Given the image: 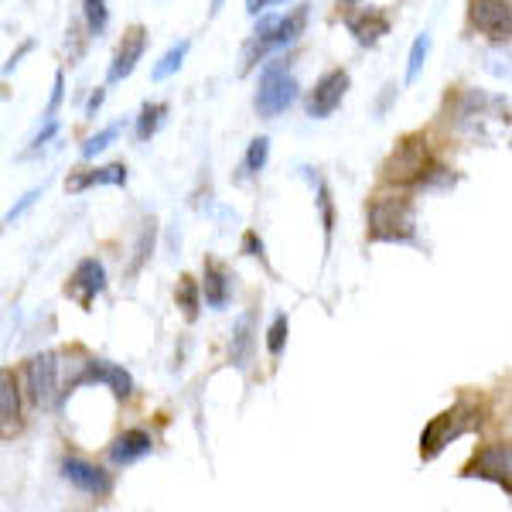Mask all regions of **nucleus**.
I'll use <instances>...</instances> for the list:
<instances>
[{
  "mask_svg": "<svg viewBox=\"0 0 512 512\" xmlns=\"http://www.w3.org/2000/svg\"><path fill=\"white\" fill-rule=\"evenodd\" d=\"M297 99V82L287 72V62H270L260 72V89H256V113L260 117H280Z\"/></svg>",
  "mask_w": 512,
  "mask_h": 512,
  "instance_id": "obj_4",
  "label": "nucleus"
},
{
  "mask_svg": "<svg viewBox=\"0 0 512 512\" xmlns=\"http://www.w3.org/2000/svg\"><path fill=\"white\" fill-rule=\"evenodd\" d=\"M24 379H28V396L35 407H55V396H59V359H55V352L35 355L24 369Z\"/></svg>",
  "mask_w": 512,
  "mask_h": 512,
  "instance_id": "obj_6",
  "label": "nucleus"
},
{
  "mask_svg": "<svg viewBox=\"0 0 512 512\" xmlns=\"http://www.w3.org/2000/svg\"><path fill=\"white\" fill-rule=\"evenodd\" d=\"M287 332H291V321H287V315H277L274 325H270V332H267V352L274 355V359H277L280 352H284Z\"/></svg>",
  "mask_w": 512,
  "mask_h": 512,
  "instance_id": "obj_27",
  "label": "nucleus"
},
{
  "mask_svg": "<svg viewBox=\"0 0 512 512\" xmlns=\"http://www.w3.org/2000/svg\"><path fill=\"white\" fill-rule=\"evenodd\" d=\"M62 475H65V482H69V485H76V489L86 492V495H96V499L110 495V489H113L110 475H106L99 465H93V461L65 458L62 461Z\"/></svg>",
  "mask_w": 512,
  "mask_h": 512,
  "instance_id": "obj_10",
  "label": "nucleus"
},
{
  "mask_svg": "<svg viewBox=\"0 0 512 512\" xmlns=\"http://www.w3.org/2000/svg\"><path fill=\"white\" fill-rule=\"evenodd\" d=\"M117 134H120V127H106V130H99V134H93V137L86 140V144H82V158L93 161L96 154H103L106 147H110L113 140H117Z\"/></svg>",
  "mask_w": 512,
  "mask_h": 512,
  "instance_id": "obj_26",
  "label": "nucleus"
},
{
  "mask_svg": "<svg viewBox=\"0 0 512 512\" xmlns=\"http://www.w3.org/2000/svg\"><path fill=\"white\" fill-rule=\"evenodd\" d=\"M434 171H437V164L431 158L427 137L410 134L390 151V158H386V164H383V181L400 185V188H410V185H424Z\"/></svg>",
  "mask_w": 512,
  "mask_h": 512,
  "instance_id": "obj_2",
  "label": "nucleus"
},
{
  "mask_svg": "<svg viewBox=\"0 0 512 512\" xmlns=\"http://www.w3.org/2000/svg\"><path fill=\"white\" fill-rule=\"evenodd\" d=\"M318 202H321V222H325V236H332V198H328V188H318Z\"/></svg>",
  "mask_w": 512,
  "mask_h": 512,
  "instance_id": "obj_29",
  "label": "nucleus"
},
{
  "mask_svg": "<svg viewBox=\"0 0 512 512\" xmlns=\"http://www.w3.org/2000/svg\"><path fill=\"white\" fill-rule=\"evenodd\" d=\"M482 417H475V410L472 407H451V410H444L441 417H434L431 424L424 427V434H420V454H424L427 461L437 458L448 444L454 441V437H461V434H468L472 427L478 424Z\"/></svg>",
  "mask_w": 512,
  "mask_h": 512,
  "instance_id": "obj_3",
  "label": "nucleus"
},
{
  "mask_svg": "<svg viewBox=\"0 0 512 512\" xmlns=\"http://www.w3.org/2000/svg\"><path fill=\"white\" fill-rule=\"evenodd\" d=\"M188 48H192V41H178V45H171L168 52H164V59L154 65V72H151V79L154 82H164L168 76H175V72L181 69V62H185V55H188Z\"/></svg>",
  "mask_w": 512,
  "mask_h": 512,
  "instance_id": "obj_20",
  "label": "nucleus"
},
{
  "mask_svg": "<svg viewBox=\"0 0 512 512\" xmlns=\"http://www.w3.org/2000/svg\"><path fill=\"white\" fill-rule=\"evenodd\" d=\"M304 24H308V4H297L291 14L277 18L274 28V48H287L291 41H297L304 35Z\"/></svg>",
  "mask_w": 512,
  "mask_h": 512,
  "instance_id": "obj_18",
  "label": "nucleus"
},
{
  "mask_svg": "<svg viewBox=\"0 0 512 512\" xmlns=\"http://www.w3.org/2000/svg\"><path fill=\"white\" fill-rule=\"evenodd\" d=\"M164 113H168V106H164V103H147L144 110H140V117H137V140H151L154 134H158Z\"/></svg>",
  "mask_w": 512,
  "mask_h": 512,
  "instance_id": "obj_21",
  "label": "nucleus"
},
{
  "mask_svg": "<svg viewBox=\"0 0 512 512\" xmlns=\"http://www.w3.org/2000/svg\"><path fill=\"white\" fill-rule=\"evenodd\" d=\"M82 383H103V386H110L113 396H120V400H127L130 393H134V379H130L127 369H120V366H113V362H106V359H96V362H89L82 373L72 379L69 383V390L65 393H72L76 386Z\"/></svg>",
  "mask_w": 512,
  "mask_h": 512,
  "instance_id": "obj_9",
  "label": "nucleus"
},
{
  "mask_svg": "<svg viewBox=\"0 0 512 512\" xmlns=\"http://www.w3.org/2000/svg\"><path fill=\"white\" fill-rule=\"evenodd\" d=\"M62 86H65V79H62V72L55 76V89H52V103H48V110H45V120H52L55 117V110H59V103H62Z\"/></svg>",
  "mask_w": 512,
  "mask_h": 512,
  "instance_id": "obj_30",
  "label": "nucleus"
},
{
  "mask_svg": "<svg viewBox=\"0 0 512 512\" xmlns=\"http://www.w3.org/2000/svg\"><path fill=\"white\" fill-rule=\"evenodd\" d=\"M369 239L376 243H410L417 233L414 205L400 195H376L366 212Z\"/></svg>",
  "mask_w": 512,
  "mask_h": 512,
  "instance_id": "obj_1",
  "label": "nucleus"
},
{
  "mask_svg": "<svg viewBox=\"0 0 512 512\" xmlns=\"http://www.w3.org/2000/svg\"><path fill=\"white\" fill-rule=\"evenodd\" d=\"M267 158H270V140L267 137L250 140L246 158H243V175H260V171L267 168Z\"/></svg>",
  "mask_w": 512,
  "mask_h": 512,
  "instance_id": "obj_23",
  "label": "nucleus"
},
{
  "mask_svg": "<svg viewBox=\"0 0 512 512\" xmlns=\"http://www.w3.org/2000/svg\"><path fill=\"white\" fill-rule=\"evenodd\" d=\"M219 7H222V0H212V14H216V11H219Z\"/></svg>",
  "mask_w": 512,
  "mask_h": 512,
  "instance_id": "obj_35",
  "label": "nucleus"
},
{
  "mask_svg": "<svg viewBox=\"0 0 512 512\" xmlns=\"http://www.w3.org/2000/svg\"><path fill=\"white\" fill-rule=\"evenodd\" d=\"M270 4H280V0H246V11H250L253 18H256V14H260L263 7H270Z\"/></svg>",
  "mask_w": 512,
  "mask_h": 512,
  "instance_id": "obj_34",
  "label": "nucleus"
},
{
  "mask_svg": "<svg viewBox=\"0 0 512 512\" xmlns=\"http://www.w3.org/2000/svg\"><path fill=\"white\" fill-rule=\"evenodd\" d=\"M144 48H147V31L140 28V24H134V28L123 35L117 55H113V65L110 72H106V82H123L130 76V72L137 69V62L144 59Z\"/></svg>",
  "mask_w": 512,
  "mask_h": 512,
  "instance_id": "obj_11",
  "label": "nucleus"
},
{
  "mask_svg": "<svg viewBox=\"0 0 512 512\" xmlns=\"http://www.w3.org/2000/svg\"><path fill=\"white\" fill-rule=\"evenodd\" d=\"M205 294H198V280L195 277H181L178 280V308L185 311L188 321L198 318V304H202Z\"/></svg>",
  "mask_w": 512,
  "mask_h": 512,
  "instance_id": "obj_22",
  "label": "nucleus"
},
{
  "mask_svg": "<svg viewBox=\"0 0 512 512\" xmlns=\"http://www.w3.org/2000/svg\"><path fill=\"white\" fill-rule=\"evenodd\" d=\"M465 475L482 478V482H495L499 489L512 492V441H499L482 448L465 465Z\"/></svg>",
  "mask_w": 512,
  "mask_h": 512,
  "instance_id": "obj_5",
  "label": "nucleus"
},
{
  "mask_svg": "<svg viewBox=\"0 0 512 512\" xmlns=\"http://www.w3.org/2000/svg\"><path fill=\"white\" fill-rule=\"evenodd\" d=\"M345 4H359V0H345Z\"/></svg>",
  "mask_w": 512,
  "mask_h": 512,
  "instance_id": "obj_36",
  "label": "nucleus"
},
{
  "mask_svg": "<svg viewBox=\"0 0 512 512\" xmlns=\"http://www.w3.org/2000/svg\"><path fill=\"white\" fill-rule=\"evenodd\" d=\"M82 14H86V28L89 35H103L106 24H110V11H106V0H86L82 4Z\"/></svg>",
  "mask_w": 512,
  "mask_h": 512,
  "instance_id": "obj_24",
  "label": "nucleus"
},
{
  "mask_svg": "<svg viewBox=\"0 0 512 512\" xmlns=\"http://www.w3.org/2000/svg\"><path fill=\"white\" fill-rule=\"evenodd\" d=\"M103 89H96V93L93 96H89V106H86V117H96V110H99V106H103Z\"/></svg>",
  "mask_w": 512,
  "mask_h": 512,
  "instance_id": "obj_33",
  "label": "nucleus"
},
{
  "mask_svg": "<svg viewBox=\"0 0 512 512\" xmlns=\"http://www.w3.org/2000/svg\"><path fill=\"white\" fill-rule=\"evenodd\" d=\"M202 294H205V304H209V308H216V311L226 308V301H229V277H226V270H222V263H216V260L205 263Z\"/></svg>",
  "mask_w": 512,
  "mask_h": 512,
  "instance_id": "obj_16",
  "label": "nucleus"
},
{
  "mask_svg": "<svg viewBox=\"0 0 512 512\" xmlns=\"http://www.w3.org/2000/svg\"><path fill=\"white\" fill-rule=\"evenodd\" d=\"M0 420H4V437H11L21 427V393L14 383V373L0 376Z\"/></svg>",
  "mask_w": 512,
  "mask_h": 512,
  "instance_id": "obj_15",
  "label": "nucleus"
},
{
  "mask_svg": "<svg viewBox=\"0 0 512 512\" xmlns=\"http://www.w3.org/2000/svg\"><path fill=\"white\" fill-rule=\"evenodd\" d=\"M253 355V315H243L233 332V345H229V359L236 362V366H246Z\"/></svg>",
  "mask_w": 512,
  "mask_h": 512,
  "instance_id": "obj_19",
  "label": "nucleus"
},
{
  "mask_svg": "<svg viewBox=\"0 0 512 512\" xmlns=\"http://www.w3.org/2000/svg\"><path fill=\"white\" fill-rule=\"evenodd\" d=\"M427 52H431V38L420 35L414 45H410V59H407V82H417L420 69H424L427 62Z\"/></svg>",
  "mask_w": 512,
  "mask_h": 512,
  "instance_id": "obj_25",
  "label": "nucleus"
},
{
  "mask_svg": "<svg viewBox=\"0 0 512 512\" xmlns=\"http://www.w3.org/2000/svg\"><path fill=\"white\" fill-rule=\"evenodd\" d=\"M151 448H154L151 434L134 427V431H123L117 441L110 444V461L113 465H134L144 454H151Z\"/></svg>",
  "mask_w": 512,
  "mask_h": 512,
  "instance_id": "obj_13",
  "label": "nucleus"
},
{
  "mask_svg": "<svg viewBox=\"0 0 512 512\" xmlns=\"http://www.w3.org/2000/svg\"><path fill=\"white\" fill-rule=\"evenodd\" d=\"M345 93H349V72L345 69H332V72H325L318 82H315V89L308 93V117H315V120H325V117H332V113L342 106V99Z\"/></svg>",
  "mask_w": 512,
  "mask_h": 512,
  "instance_id": "obj_7",
  "label": "nucleus"
},
{
  "mask_svg": "<svg viewBox=\"0 0 512 512\" xmlns=\"http://www.w3.org/2000/svg\"><path fill=\"white\" fill-rule=\"evenodd\" d=\"M243 250L250 256H260L263 253V243H256V233H246L243 236Z\"/></svg>",
  "mask_w": 512,
  "mask_h": 512,
  "instance_id": "obj_32",
  "label": "nucleus"
},
{
  "mask_svg": "<svg viewBox=\"0 0 512 512\" xmlns=\"http://www.w3.org/2000/svg\"><path fill=\"white\" fill-rule=\"evenodd\" d=\"M349 31L359 45H376L383 35H390V21L379 11H366V14H359V18H349Z\"/></svg>",
  "mask_w": 512,
  "mask_h": 512,
  "instance_id": "obj_17",
  "label": "nucleus"
},
{
  "mask_svg": "<svg viewBox=\"0 0 512 512\" xmlns=\"http://www.w3.org/2000/svg\"><path fill=\"white\" fill-rule=\"evenodd\" d=\"M103 287H106V270H103V263L93 260V256L79 260L76 274H72V280H69V294H76L82 308H89V304L96 301V294H103Z\"/></svg>",
  "mask_w": 512,
  "mask_h": 512,
  "instance_id": "obj_12",
  "label": "nucleus"
},
{
  "mask_svg": "<svg viewBox=\"0 0 512 512\" xmlns=\"http://www.w3.org/2000/svg\"><path fill=\"white\" fill-rule=\"evenodd\" d=\"M468 18L482 35L495 41L512 38V0H472L468 4Z\"/></svg>",
  "mask_w": 512,
  "mask_h": 512,
  "instance_id": "obj_8",
  "label": "nucleus"
},
{
  "mask_svg": "<svg viewBox=\"0 0 512 512\" xmlns=\"http://www.w3.org/2000/svg\"><path fill=\"white\" fill-rule=\"evenodd\" d=\"M38 195H41V192H38V188H35V192H28V195H24V198H21V202H18V205H14V209H11V212H7V226H14V222H18V219L24 216V212H28V209H31V205H35V202H38Z\"/></svg>",
  "mask_w": 512,
  "mask_h": 512,
  "instance_id": "obj_28",
  "label": "nucleus"
},
{
  "mask_svg": "<svg viewBox=\"0 0 512 512\" xmlns=\"http://www.w3.org/2000/svg\"><path fill=\"white\" fill-rule=\"evenodd\" d=\"M55 134H59V123H55V117H52V120L45 123V130H41V134H38L35 140H31V144H35V147H41V144H48V140H52Z\"/></svg>",
  "mask_w": 512,
  "mask_h": 512,
  "instance_id": "obj_31",
  "label": "nucleus"
},
{
  "mask_svg": "<svg viewBox=\"0 0 512 512\" xmlns=\"http://www.w3.org/2000/svg\"><path fill=\"white\" fill-rule=\"evenodd\" d=\"M93 185H127V168L123 164H106V168H96V171H79V175H72L65 181V188H69L72 195L86 192V188Z\"/></svg>",
  "mask_w": 512,
  "mask_h": 512,
  "instance_id": "obj_14",
  "label": "nucleus"
}]
</instances>
